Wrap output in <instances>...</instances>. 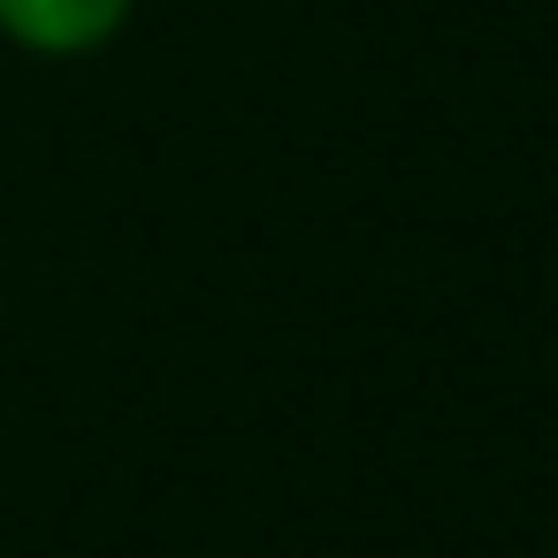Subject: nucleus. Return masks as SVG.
<instances>
[{
    "label": "nucleus",
    "mask_w": 558,
    "mask_h": 558,
    "mask_svg": "<svg viewBox=\"0 0 558 558\" xmlns=\"http://www.w3.org/2000/svg\"><path fill=\"white\" fill-rule=\"evenodd\" d=\"M131 24V0H0V32L32 54H93Z\"/></svg>",
    "instance_id": "nucleus-1"
}]
</instances>
